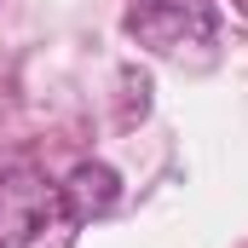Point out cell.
<instances>
[{"label": "cell", "instance_id": "6da1fadb", "mask_svg": "<svg viewBox=\"0 0 248 248\" xmlns=\"http://www.w3.org/2000/svg\"><path fill=\"white\" fill-rule=\"evenodd\" d=\"M69 219L63 190L23 162H0V248H46Z\"/></svg>", "mask_w": 248, "mask_h": 248}, {"label": "cell", "instance_id": "7a4b0ae2", "mask_svg": "<svg viewBox=\"0 0 248 248\" xmlns=\"http://www.w3.org/2000/svg\"><path fill=\"white\" fill-rule=\"evenodd\" d=\"M127 29L162 52V58H185L190 46H214V6L208 0H133L127 6Z\"/></svg>", "mask_w": 248, "mask_h": 248}, {"label": "cell", "instance_id": "3957f363", "mask_svg": "<svg viewBox=\"0 0 248 248\" xmlns=\"http://www.w3.org/2000/svg\"><path fill=\"white\" fill-rule=\"evenodd\" d=\"M58 190H63V208H69V219H75V225L104 219V214L122 202V179H116V168H104V162H81Z\"/></svg>", "mask_w": 248, "mask_h": 248}]
</instances>
